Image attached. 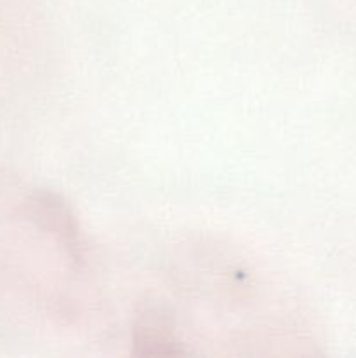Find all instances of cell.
Returning <instances> with one entry per match:
<instances>
[]
</instances>
